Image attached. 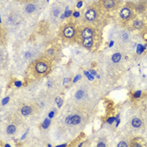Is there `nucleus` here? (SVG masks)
I'll use <instances>...</instances> for the list:
<instances>
[{"label": "nucleus", "mask_w": 147, "mask_h": 147, "mask_svg": "<svg viewBox=\"0 0 147 147\" xmlns=\"http://www.w3.org/2000/svg\"><path fill=\"white\" fill-rule=\"evenodd\" d=\"M15 130H16V128H15L14 125H9L8 128H7V133H8L9 135H13V134H14Z\"/></svg>", "instance_id": "2eb2a0df"}, {"label": "nucleus", "mask_w": 147, "mask_h": 147, "mask_svg": "<svg viewBox=\"0 0 147 147\" xmlns=\"http://www.w3.org/2000/svg\"><path fill=\"white\" fill-rule=\"evenodd\" d=\"M62 34L66 39H68V40H71L75 38L77 35V30H76L75 26L71 24H67L62 30Z\"/></svg>", "instance_id": "f03ea898"}, {"label": "nucleus", "mask_w": 147, "mask_h": 147, "mask_svg": "<svg viewBox=\"0 0 147 147\" xmlns=\"http://www.w3.org/2000/svg\"><path fill=\"white\" fill-rule=\"evenodd\" d=\"M83 96H84V92L82 90L78 91V92H76V94H75V97H76V98H78V99L82 98Z\"/></svg>", "instance_id": "dca6fc26"}, {"label": "nucleus", "mask_w": 147, "mask_h": 147, "mask_svg": "<svg viewBox=\"0 0 147 147\" xmlns=\"http://www.w3.org/2000/svg\"><path fill=\"white\" fill-rule=\"evenodd\" d=\"M98 146H105V145L102 144V143H99V144L98 145Z\"/></svg>", "instance_id": "6ab92c4d"}, {"label": "nucleus", "mask_w": 147, "mask_h": 147, "mask_svg": "<svg viewBox=\"0 0 147 147\" xmlns=\"http://www.w3.org/2000/svg\"><path fill=\"white\" fill-rule=\"evenodd\" d=\"M131 125L134 128H140L142 125V121L138 118H134L131 121Z\"/></svg>", "instance_id": "6e6552de"}, {"label": "nucleus", "mask_w": 147, "mask_h": 147, "mask_svg": "<svg viewBox=\"0 0 147 147\" xmlns=\"http://www.w3.org/2000/svg\"><path fill=\"white\" fill-rule=\"evenodd\" d=\"M131 14H132V11L129 7L123 8L120 11V17L123 20H129L131 17Z\"/></svg>", "instance_id": "423d86ee"}, {"label": "nucleus", "mask_w": 147, "mask_h": 147, "mask_svg": "<svg viewBox=\"0 0 147 147\" xmlns=\"http://www.w3.org/2000/svg\"><path fill=\"white\" fill-rule=\"evenodd\" d=\"M34 10H35V6H34V4H28L25 7V11H26V13H31Z\"/></svg>", "instance_id": "ddd939ff"}, {"label": "nucleus", "mask_w": 147, "mask_h": 147, "mask_svg": "<svg viewBox=\"0 0 147 147\" xmlns=\"http://www.w3.org/2000/svg\"><path fill=\"white\" fill-rule=\"evenodd\" d=\"M101 7L106 10H111L117 7V0H101Z\"/></svg>", "instance_id": "7ed1b4c3"}, {"label": "nucleus", "mask_w": 147, "mask_h": 147, "mask_svg": "<svg viewBox=\"0 0 147 147\" xmlns=\"http://www.w3.org/2000/svg\"><path fill=\"white\" fill-rule=\"evenodd\" d=\"M31 57L30 53H27V54L25 55V57H27V58H28V57Z\"/></svg>", "instance_id": "a211bd4d"}, {"label": "nucleus", "mask_w": 147, "mask_h": 147, "mask_svg": "<svg viewBox=\"0 0 147 147\" xmlns=\"http://www.w3.org/2000/svg\"><path fill=\"white\" fill-rule=\"evenodd\" d=\"M121 57H122L121 54L117 52V53L113 54V56L112 57V61H113V62H119L121 60Z\"/></svg>", "instance_id": "4468645a"}, {"label": "nucleus", "mask_w": 147, "mask_h": 147, "mask_svg": "<svg viewBox=\"0 0 147 147\" xmlns=\"http://www.w3.org/2000/svg\"><path fill=\"white\" fill-rule=\"evenodd\" d=\"M80 122H81V118H80V116H78V115H74V116L71 117V124L76 125L80 124Z\"/></svg>", "instance_id": "9d476101"}, {"label": "nucleus", "mask_w": 147, "mask_h": 147, "mask_svg": "<svg viewBox=\"0 0 147 147\" xmlns=\"http://www.w3.org/2000/svg\"><path fill=\"white\" fill-rule=\"evenodd\" d=\"M133 26H134L136 29H141V28L144 27V23L142 22L141 20H136V21L134 22Z\"/></svg>", "instance_id": "9b49d317"}, {"label": "nucleus", "mask_w": 147, "mask_h": 147, "mask_svg": "<svg viewBox=\"0 0 147 147\" xmlns=\"http://www.w3.org/2000/svg\"><path fill=\"white\" fill-rule=\"evenodd\" d=\"M50 67V62L45 58H40L34 62V71L37 74L43 75L47 73Z\"/></svg>", "instance_id": "f257e3e1"}, {"label": "nucleus", "mask_w": 147, "mask_h": 147, "mask_svg": "<svg viewBox=\"0 0 147 147\" xmlns=\"http://www.w3.org/2000/svg\"><path fill=\"white\" fill-rule=\"evenodd\" d=\"M19 1H20V0H19ZM22 1H27V2H28V1H31V0H22Z\"/></svg>", "instance_id": "aec40b11"}, {"label": "nucleus", "mask_w": 147, "mask_h": 147, "mask_svg": "<svg viewBox=\"0 0 147 147\" xmlns=\"http://www.w3.org/2000/svg\"><path fill=\"white\" fill-rule=\"evenodd\" d=\"M61 8H58V7H55L52 9L51 10V13L54 17H58L60 14H61Z\"/></svg>", "instance_id": "f8f14e48"}, {"label": "nucleus", "mask_w": 147, "mask_h": 147, "mask_svg": "<svg viewBox=\"0 0 147 147\" xmlns=\"http://www.w3.org/2000/svg\"><path fill=\"white\" fill-rule=\"evenodd\" d=\"M118 146L121 147V146H124V147H126L128 146V145H127V143H125L124 141H122V142H120L119 145H118Z\"/></svg>", "instance_id": "f3484780"}, {"label": "nucleus", "mask_w": 147, "mask_h": 147, "mask_svg": "<svg viewBox=\"0 0 147 147\" xmlns=\"http://www.w3.org/2000/svg\"><path fill=\"white\" fill-rule=\"evenodd\" d=\"M32 111H33V109L30 106H24V107H23L22 109H21V113H22L23 115H29V114L32 113Z\"/></svg>", "instance_id": "1a4fd4ad"}, {"label": "nucleus", "mask_w": 147, "mask_h": 147, "mask_svg": "<svg viewBox=\"0 0 147 147\" xmlns=\"http://www.w3.org/2000/svg\"><path fill=\"white\" fill-rule=\"evenodd\" d=\"M92 35H93V30L89 27H85L81 32V37L82 38V40L92 38Z\"/></svg>", "instance_id": "39448f33"}, {"label": "nucleus", "mask_w": 147, "mask_h": 147, "mask_svg": "<svg viewBox=\"0 0 147 147\" xmlns=\"http://www.w3.org/2000/svg\"><path fill=\"white\" fill-rule=\"evenodd\" d=\"M82 45L86 48H91L92 45H93V39L92 38H89V39H85L82 40Z\"/></svg>", "instance_id": "0eeeda50"}, {"label": "nucleus", "mask_w": 147, "mask_h": 147, "mask_svg": "<svg viewBox=\"0 0 147 147\" xmlns=\"http://www.w3.org/2000/svg\"><path fill=\"white\" fill-rule=\"evenodd\" d=\"M97 14H98L97 9L95 8H90L86 11L85 14H84V17L88 21H93L96 19Z\"/></svg>", "instance_id": "20e7f679"}]
</instances>
